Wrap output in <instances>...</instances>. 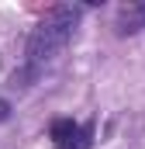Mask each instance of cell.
<instances>
[{
    "mask_svg": "<svg viewBox=\"0 0 145 149\" xmlns=\"http://www.w3.org/2000/svg\"><path fill=\"white\" fill-rule=\"evenodd\" d=\"M90 142H93V125H79L76 139H69V142H59L55 149H90Z\"/></svg>",
    "mask_w": 145,
    "mask_h": 149,
    "instance_id": "obj_4",
    "label": "cell"
},
{
    "mask_svg": "<svg viewBox=\"0 0 145 149\" xmlns=\"http://www.w3.org/2000/svg\"><path fill=\"white\" fill-rule=\"evenodd\" d=\"M79 14H83V7H76V3H59V7H52V10L38 21L31 38H28V49H24L28 66L14 76V83L21 80V83L28 87V80H35V76L69 45L72 31H76V24H79Z\"/></svg>",
    "mask_w": 145,
    "mask_h": 149,
    "instance_id": "obj_1",
    "label": "cell"
},
{
    "mask_svg": "<svg viewBox=\"0 0 145 149\" xmlns=\"http://www.w3.org/2000/svg\"><path fill=\"white\" fill-rule=\"evenodd\" d=\"M7 114H10V104H7V101L0 97V121H7Z\"/></svg>",
    "mask_w": 145,
    "mask_h": 149,
    "instance_id": "obj_5",
    "label": "cell"
},
{
    "mask_svg": "<svg viewBox=\"0 0 145 149\" xmlns=\"http://www.w3.org/2000/svg\"><path fill=\"white\" fill-rule=\"evenodd\" d=\"M76 132H79V125L69 121V118H59V121H52V128H48V135H52V142H55V146H59V142L76 139Z\"/></svg>",
    "mask_w": 145,
    "mask_h": 149,
    "instance_id": "obj_3",
    "label": "cell"
},
{
    "mask_svg": "<svg viewBox=\"0 0 145 149\" xmlns=\"http://www.w3.org/2000/svg\"><path fill=\"white\" fill-rule=\"evenodd\" d=\"M145 28V3H121L117 14H114V31L117 35H135Z\"/></svg>",
    "mask_w": 145,
    "mask_h": 149,
    "instance_id": "obj_2",
    "label": "cell"
}]
</instances>
